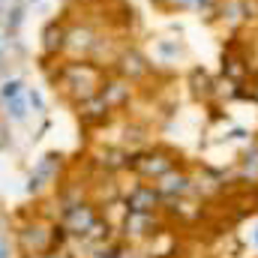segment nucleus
<instances>
[{"mask_svg": "<svg viewBox=\"0 0 258 258\" xmlns=\"http://www.w3.org/2000/svg\"><path fill=\"white\" fill-rule=\"evenodd\" d=\"M60 81L69 90V96L78 99V102L96 96L99 87H102V75H99V69L93 63H66L63 72H60Z\"/></svg>", "mask_w": 258, "mask_h": 258, "instance_id": "1", "label": "nucleus"}, {"mask_svg": "<svg viewBox=\"0 0 258 258\" xmlns=\"http://www.w3.org/2000/svg\"><path fill=\"white\" fill-rule=\"evenodd\" d=\"M6 255H9V249H6V243L0 240V258H6Z\"/></svg>", "mask_w": 258, "mask_h": 258, "instance_id": "18", "label": "nucleus"}, {"mask_svg": "<svg viewBox=\"0 0 258 258\" xmlns=\"http://www.w3.org/2000/svg\"><path fill=\"white\" fill-rule=\"evenodd\" d=\"M159 54H165V57H177L180 48H177V42H159Z\"/></svg>", "mask_w": 258, "mask_h": 258, "instance_id": "16", "label": "nucleus"}, {"mask_svg": "<svg viewBox=\"0 0 258 258\" xmlns=\"http://www.w3.org/2000/svg\"><path fill=\"white\" fill-rule=\"evenodd\" d=\"M3 108H6V117H9V120L24 123V120H27V93L18 96V99H12V102H3Z\"/></svg>", "mask_w": 258, "mask_h": 258, "instance_id": "14", "label": "nucleus"}, {"mask_svg": "<svg viewBox=\"0 0 258 258\" xmlns=\"http://www.w3.org/2000/svg\"><path fill=\"white\" fill-rule=\"evenodd\" d=\"M18 96H24V81H21V78H6V81H0V102H12V99H18Z\"/></svg>", "mask_w": 258, "mask_h": 258, "instance_id": "15", "label": "nucleus"}, {"mask_svg": "<svg viewBox=\"0 0 258 258\" xmlns=\"http://www.w3.org/2000/svg\"><path fill=\"white\" fill-rule=\"evenodd\" d=\"M132 168H135V174H141V177H153V180H159L162 174L174 171V159H171V153L147 150V153L132 156Z\"/></svg>", "mask_w": 258, "mask_h": 258, "instance_id": "2", "label": "nucleus"}, {"mask_svg": "<svg viewBox=\"0 0 258 258\" xmlns=\"http://www.w3.org/2000/svg\"><path fill=\"white\" fill-rule=\"evenodd\" d=\"M54 171H57V156H45L36 168H33V174H30V183H27V192H39L51 177H54Z\"/></svg>", "mask_w": 258, "mask_h": 258, "instance_id": "8", "label": "nucleus"}, {"mask_svg": "<svg viewBox=\"0 0 258 258\" xmlns=\"http://www.w3.org/2000/svg\"><path fill=\"white\" fill-rule=\"evenodd\" d=\"M120 75H123L126 81L147 75V60H144L138 51H123V54H120Z\"/></svg>", "mask_w": 258, "mask_h": 258, "instance_id": "11", "label": "nucleus"}, {"mask_svg": "<svg viewBox=\"0 0 258 258\" xmlns=\"http://www.w3.org/2000/svg\"><path fill=\"white\" fill-rule=\"evenodd\" d=\"M93 210L87 207V204H72V207H66V216H63V225L66 231H72V234H84L90 225H93Z\"/></svg>", "mask_w": 258, "mask_h": 258, "instance_id": "6", "label": "nucleus"}, {"mask_svg": "<svg viewBox=\"0 0 258 258\" xmlns=\"http://www.w3.org/2000/svg\"><path fill=\"white\" fill-rule=\"evenodd\" d=\"M108 111H111V105L102 99V93H96V96H90V99H84V102H81V117H84V120H90V123L105 120V117H108Z\"/></svg>", "mask_w": 258, "mask_h": 258, "instance_id": "12", "label": "nucleus"}, {"mask_svg": "<svg viewBox=\"0 0 258 258\" xmlns=\"http://www.w3.org/2000/svg\"><path fill=\"white\" fill-rule=\"evenodd\" d=\"M255 243H258V231H255Z\"/></svg>", "mask_w": 258, "mask_h": 258, "instance_id": "19", "label": "nucleus"}, {"mask_svg": "<svg viewBox=\"0 0 258 258\" xmlns=\"http://www.w3.org/2000/svg\"><path fill=\"white\" fill-rule=\"evenodd\" d=\"M63 45H66V27L51 24V27L45 30V51H48V54H57V51H63Z\"/></svg>", "mask_w": 258, "mask_h": 258, "instance_id": "13", "label": "nucleus"}, {"mask_svg": "<svg viewBox=\"0 0 258 258\" xmlns=\"http://www.w3.org/2000/svg\"><path fill=\"white\" fill-rule=\"evenodd\" d=\"M96 48H99V36H96V30L90 24H75V27L66 30L63 51H72V54H81L84 57V54H90Z\"/></svg>", "mask_w": 258, "mask_h": 258, "instance_id": "3", "label": "nucleus"}, {"mask_svg": "<svg viewBox=\"0 0 258 258\" xmlns=\"http://www.w3.org/2000/svg\"><path fill=\"white\" fill-rule=\"evenodd\" d=\"M156 228L153 222V213H126V222H123V231L126 237H144Z\"/></svg>", "mask_w": 258, "mask_h": 258, "instance_id": "10", "label": "nucleus"}, {"mask_svg": "<svg viewBox=\"0 0 258 258\" xmlns=\"http://www.w3.org/2000/svg\"><path fill=\"white\" fill-rule=\"evenodd\" d=\"M99 93H102V99H105L111 108H117V105H123V102L129 99V81H126V78L105 81V84L99 87Z\"/></svg>", "mask_w": 258, "mask_h": 258, "instance_id": "9", "label": "nucleus"}, {"mask_svg": "<svg viewBox=\"0 0 258 258\" xmlns=\"http://www.w3.org/2000/svg\"><path fill=\"white\" fill-rule=\"evenodd\" d=\"M255 96H258V84H255Z\"/></svg>", "mask_w": 258, "mask_h": 258, "instance_id": "20", "label": "nucleus"}, {"mask_svg": "<svg viewBox=\"0 0 258 258\" xmlns=\"http://www.w3.org/2000/svg\"><path fill=\"white\" fill-rule=\"evenodd\" d=\"M159 201H162V195L156 186H135L126 195V210L129 213H153L159 207Z\"/></svg>", "mask_w": 258, "mask_h": 258, "instance_id": "5", "label": "nucleus"}, {"mask_svg": "<svg viewBox=\"0 0 258 258\" xmlns=\"http://www.w3.org/2000/svg\"><path fill=\"white\" fill-rule=\"evenodd\" d=\"M6 141H9V135H6V126H3V120H0V150L6 147Z\"/></svg>", "mask_w": 258, "mask_h": 258, "instance_id": "17", "label": "nucleus"}, {"mask_svg": "<svg viewBox=\"0 0 258 258\" xmlns=\"http://www.w3.org/2000/svg\"><path fill=\"white\" fill-rule=\"evenodd\" d=\"M156 189H159L162 198H174V195L189 192V189H192V180H189V174H183V171H168V174L159 177Z\"/></svg>", "mask_w": 258, "mask_h": 258, "instance_id": "7", "label": "nucleus"}, {"mask_svg": "<svg viewBox=\"0 0 258 258\" xmlns=\"http://www.w3.org/2000/svg\"><path fill=\"white\" fill-rule=\"evenodd\" d=\"M18 237H21V246H24L27 252L39 255V252H45V249L51 246L54 231H51L45 222H30V225H24V228L18 231Z\"/></svg>", "mask_w": 258, "mask_h": 258, "instance_id": "4", "label": "nucleus"}]
</instances>
